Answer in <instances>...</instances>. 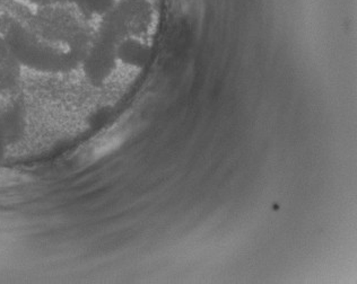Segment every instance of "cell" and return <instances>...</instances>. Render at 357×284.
<instances>
[{
	"label": "cell",
	"instance_id": "6da1fadb",
	"mask_svg": "<svg viewBox=\"0 0 357 284\" xmlns=\"http://www.w3.org/2000/svg\"><path fill=\"white\" fill-rule=\"evenodd\" d=\"M10 54L21 68L40 74H68L81 68L82 58L73 51L51 43L20 22L9 24L3 34Z\"/></svg>",
	"mask_w": 357,
	"mask_h": 284
},
{
	"label": "cell",
	"instance_id": "7a4b0ae2",
	"mask_svg": "<svg viewBox=\"0 0 357 284\" xmlns=\"http://www.w3.org/2000/svg\"><path fill=\"white\" fill-rule=\"evenodd\" d=\"M24 107L17 102L0 106V149L14 145L24 134Z\"/></svg>",
	"mask_w": 357,
	"mask_h": 284
},
{
	"label": "cell",
	"instance_id": "3957f363",
	"mask_svg": "<svg viewBox=\"0 0 357 284\" xmlns=\"http://www.w3.org/2000/svg\"><path fill=\"white\" fill-rule=\"evenodd\" d=\"M21 65L10 54L6 41L0 36V94L17 86L21 79Z\"/></svg>",
	"mask_w": 357,
	"mask_h": 284
},
{
	"label": "cell",
	"instance_id": "277c9868",
	"mask_svg": "<svg viewBox=\"0 0 357 284\" xmlns=\"http://www.w3.org/2000/svg\"><path fill=\"white\" fill-rule=\"evenodd\" d=\"M79 12L87 16H103L114 8V0H69Z\"/></svg>",
	"mask_w": 357,
	"mask_h": 284
},
{
	"label": "cell",
	"instance_id": "5b68a950",
	"mask_svg": "<svg viewBox=\"0 0 357 284\" xmlns=\"http://www.w3.org/2000/svg\"><path fill=\"white\" fill-rule=\"evenodd\" d=\"M23 3L33 5V6L43 7V8H49V7L60 6L63 3H69V0H20Z\"/></svg>",
	"mask_w": 357,
	"mask_h": 284
},
{
	"label": "cell",
	"instance_id": "8992f818",
	"mask_svg": "<svg viewBox=\"0 0 357 284\" xmlns=\"http://www.w3.org/2000/svg\"><path fill=\"white\" fill-rule=\"evenodd\" d=\"M0 3H1V0H0Z\"/></svg>",
	"mask_w": 357,
	"mask_h": 284
}]
</instances>
